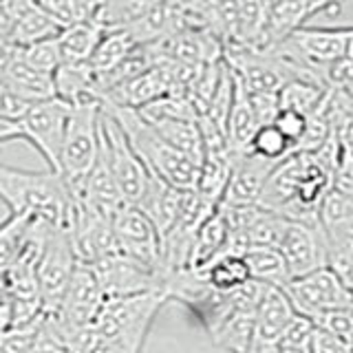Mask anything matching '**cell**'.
<instances>
[{
	"instance_id": "484cf974",
	"label": "cell",
	"mask_w": 353,
	"mask_h": 353,
	"mask_svg": "<svg viewBox=\"0 0 353 353\" xmlns=\"http://www.w3.org/2000/svg\"><path fill=\"white\" fill-rule=\"evenodd\" d=\"M60 36V29L53 25V20L44 14L40 3H25L18 16V22L9 36V44L16 49H25L29 44H36L42 40H49Z\"/></svg>"
},
{
	"instance_id": "d590c367",
	"label": "cell",
	"mask_w": 353,
	"mask_h": 353,
	"mask_svg": "<svg viewBox=\"0 0 353 353\" xmlns=\"http://www.w3.org/2000/svg\"><path fill=\"white\" fill-rule=\"evenodd\" d=\"M250 152L270 161H283L287 154L292 152V146H290V141L276 130V126L270 124V126H261L256 130V135L252 139Z\"/></svg>"
},
{
	"instance_id": "8fae6325",
	"label": "cell",
	"mask_w": 353,
	"mask_h": 353,
	"mask_svg": "<svg viewBox=\"0 0 353 353\" xmlns=\"http://www.w3.org/2000/svg\"><path fill=\"white\" fill-rule=\"evenodd\" d=\"M283 292L292 303L294 312L305 318L353 307V294L327 268L303 276V279H294Z\"/></svg>"
},
{
	"instance_id": "3957f363",
	"label": "cell",
	"mask_w": 353,
	"mask_h": 353,
	"mask_svg": "<svg viewBox=\"0 0 353 353\" xmlns=\"http://www.w3.org/2000/svg\"><path fill=\"white\" fill-rule=\"evenodd\" d=\"M102 108L117 121L119 128L124 130L130 148L135 150L139 161L143 163V168L148 170V174L157 176V179L176 188V190H183V192L196 190L201 161L194 157H188V154L168 146V143L157 135V130L141 119L137 110L110 108L104 104Z\"/></svg>"
},
{
	"instance_id": "5bb4252c",
	"label": "cell",
	"mask_w": 353,
	"mask_h": 353,
	"mask_svg": "<svg viewBox=\"0 0 353 353\" xmlns=\"http://www.w3.org/2000/svg\"><path fill=\"white\" fill-rule=\"evenodd\" d=\"M294 307L283 290L265 287L254 316L252 340L245 353H281V336L287 323L294 318Z\"/></svg>"
},
{
	"instance_id": "9c48e42d",
	"label": "cell",
	"mask_w": 353,
	"mask_h": 353,
	"mask_svg": "<svg viewBox=\"0 0 353 353\" xmlns=\"http://www.w3.org/2000/svg\"><path fill=\"white\" fill-rule=\"evenodd\" d=\"M69 110L60 99H44L29 108V113L18 121L22 130V139H27L36 148L42 159L47 161L49 170L60 174V154L66 132V121H69Z\"/></svg>"
},
{
	"instance_id": "f35d334b",
	"label": "cell",
	"mask_w": 353,
	"mask_h": 353,
	"mask_svg": "<svg viewBox=\"0 0 353 353\" xmlns=\"http://www.w3.org/2000/svg\"><path fill=\"white\" fill-rule=\"evenodd\" d=\"M44 320V318H42ZM42 320L29 327H14L0 336V353H27L42 327Z\"/></svg>"
},
{
	"instance_id": "44dd1931",
	"label": "cell",
	"mask_w": 353,
	"mask_h": 353,
	"mask_svg": "<svg viewBox=\"0 0 353 353\" xmlns=\"http://www.w3.org/2000/svg\"><path fill=\"white\" fill-rule=\"evenodd\" d=\"M0 84L9 88L11 93L20 95L22 99H27L31 104L44 102V99L55 97L53 93V75L40 73L36 69H31L27 62H22V58L16 51L14 62L9 64V69L5 75L0 77Z\"/></svg>"
},
{
	"instance_id": "f1b7e54d",
	"label": "cell",
	"mask_w": 353,
	"mask_h": 353,
	"mask_svg": "<svg viewBox=\"0 0 353 353\" xmlns=\"http://www.w3.org/2000/svg\"><path fill=\"white\" fill-rule=\"evenodd\" d=\"M199 274H201L205 283L219 294H232L252 281L243 256H221Z\"/></svg>"
},
{
	"instance_id": "60d3db41",
	"label": "cell",
	"mask_w": 353,
	"mask_h": 353,
	"mask_svg": "<svg viewBox=\"0 0 353 353\" xmlns=\"http://www.w3.org/2000/svg\"><path fill=\"white\" fill-rule=\"evenodd\" d=\"M274 126L294 148L305 132V117L298 113H292V110H279V115L274 119Z\"/></svg>"
},
{
	"instance_id": "5b68a950",
	"label": "cell",
	"mask_w": 353,
	"mask_h": 353,
	"mask_svg": "<svg viewBox=\"0 0 353 353\" xmlns=\"http://www.w3.org/2000/svg\"><path fill=\"white\" fill-rule=\"evenodd\" d=\"M99 124H102V102L71 106L60 154V176L71 196L82 190L86 176L91 174L97 161Z\"/></svg>"
},
{
	"instance_id": "7bdbcfd3",
	"label": "cell",
	"mask_w": 353,
	"mask_h": 353,
	"mask_svg": "<svg viewBox=\"0 0 353 353\" xmlns=\"http://www.w3.org/2000/svg\"><path fill=\"white\" fill-rule=\"evenodd\" d=\"M14 323V301H11V292L5 276H0V336L7 334Z\"/></svg>"
},
{
	"instance_id": "7402d4cb",
	"label": "cell",
	"mask_w": 353,
	"mask_h": 353,
	"mask_svg": "<svg viewBox=\"0 0 353 353\" xmlns=\"http://www.w3.org/2000/svg\"><path fill=\"white\" fill-rule=\"evenodd\" d=\"M225 243H228V225L219 210H214L196 232L190 261H188V270L203 272L208 265H212L216 259L223 256Z\"/></svg>"
},
{
	"instance_id": "4dcf8cb0",
	"label": "cell",
	"mask_w": 353,
	"mask_h": 353,
	"mask_svg": "<svg viewBox=\"0 0 353 353\" xmlns=\"http://www.w3.org/2000/svg\"><path fill=\"white\" fill-rule=\"evenodd\" d=\"M31 221L33 219L16 214H7L5 221H0V276H5L20 256Z\"/></svg>"
},
{
	"instance_id": "f6af8a7d",
	"label": "cell",
	"mask_w": 353,
	"mask_h": 353,
	"mask_svg": "<svg viewBox=\"0 0 353 353\" xmlns=\"http://www.w3.org/2000/svg\"><path fill=\"white\" fill-rule=\"evenodd\" d=\"M22 139V130L16 121H7L0 117V146H5L9 141H20Z\"/></svg>"
},
{
	"instance_id": "603a6c76",
	"label": "cell",
	"mask_w": 353,
	"mask_h": 353,
	"mask_svg": "<svg viewBox=\"0 0 353 353\" xmlns=\"http://www.w3.org/2000/svg\"><path fill=\"white\" fill-rule=\"evenodd\" d=\"M146 124H150L154 130H157V135L174 150L188 154V157H194L199 161L203 159V139H201V130H199L196 119L163 117V119L146 121Z\"/></svg>"
},
{
	"instance_id": "4fadbf2b",
	"label": "cell",
	"mask_w": 353,
	"mask_h": 353,
	"mask_svg": "<svg viewBox=\"0 0 353 353\" xmlns=\"http://www.w3.org/2000/svg\"><path fill=\"white\" fill-rule=\"evenodd\" d=\"M102 287L104 298H124L148 292H161V279L124 254H113L91 268Z\"/></svg>"
},
{
	"instance_id": "836d02e7",
	"label": "cell",
	"mask_w": 353,
	"mask_h": 353,
	"mask_svg": "<svg viewBox=\"0 0 353 353\" xmlns=\"http://www.w3.org/2000/svg\"><path fill=\"white\" fill-rule=\"evenodd\" d=\"M40 7L53 20V25L64 31L93 20L97 3H86V0H47V3H40Z\"/></svg>"
},
{
	"instance_id": "e575fe53",
	"label": "cell",
	"mask_w": 353,
	"mask_h": 353,
	"mask_svg": "<svg viewBox=\"0 0 353 353\" xmlns=\"http://www.w3.org/2000/svg\"><path fill=\"white\" fill-rule=\"evenodd\" d=\"M18 55L22 58V62H27L31 66V69H36L40 73H47V75H53L62 66V53H60L58 36L36 42V44H29V47H25V49H18Z\"/></svg>"
},
{
	"instance_id": "7dc6e473",
	"label": "cell",
	"mask_w": 353,
	"mask_h": 353,
	"mask_svg": "<svg viewBox=\"0 0 353 353\" xmlns=\"http://www.w3.org/2000/svg\"><path fill=\"white\" fill-rule=\"evenodd\" d=\"M345 58L353 62V27H349V36H347V44H345Z\"/></svg>"
},
{
	"instance_id": "ac0fdd59",
	"label": "cell",
	"mask_w": 353,
	"mask_h": 353,
	"mask_svg": "<svg viewBox=\"0 0 353 353\" xmlns=\"http://www.w3.org/2000/svg\"><path fill=\"white\" fill-rule=\"evenodd\" d=\"M183 199H185L183 190H176V188L150 174L146 192H143L139 205L135 208H139L141 212L150 219V223L154 225V230H157V234L161 239L165 232L172 228L176 216H179Z\"/></svg>"
},
{
	"instance_id": "30bf717a",
	"label": "cell",
	"mask_w": 353,
	"mask_h": 353,
	"mask_svg": "<svg viewBox=\"0 0 353 353\" xmlns=\"http://www.w3.org/2000/svg\"><path fill=\"white\" fill-rule=\"evenodd\" d=\"M117 252L132 259L143 268L152 270L159 276L161 265V239L150 219L135 205H124L110 219Z\"/></svg>"
},
{
	"instance_id": "b9f144b4",
	"label": "cell",
	"mask_w": 353,
	"mask_h": 353,
	"mask_svg": "<svg viewBox=\"0 0 353 353\" xmlns=\"http://www.w3.org/2000/svg\"><path fill=\"white\" fill-rule=\"evenodd\" d=\"M309 353H351L349 345L338 336H331L327 331L318 329L312 336V345H309Z\"/></svg>"
},
{
	"instance_id": "cb8c5ba5",
	"label": "cell",
	"mask_w": 353,
	"mask_h": 353,
	"mask_svg": "<svg viewBox=\"0 0 353 353\" xmlns=\"http://www.w3.org/2000/svg\"><path fill=\"white\" fill-rule=\"evenodd\" d=\"M243 261H245L250 279L254 283L276 287V290H285L292 283L290 270L276 248H250L243 254Z\"/></svg>"
},
{
	"instance_id": "83f0119b",
	"label": "cell",
	"mask_w": 353,
	"mask_h": 353,
	"mask_svg": "<svg viewBox=\"0 0 353 353\" xmlns=\"http://www.w3.org/2000/svg\"><path fill=\"white\" fill-rule=\"evenodd\" d=\"M135 49H137V42L132 40L128 29H104L102 40H99L88 64H91V69L95 73H106Z\"/></svg>"
},
{
	"instance_id": "ee69618b",
	"label": "cell",
	"mask_w": 353,
	"mask_h": 353,
	"mask_svg": "<svg viewBox=\"0 0 353 353\" xmlns=\"http://www.w3.org/2000/svg\"><path fill=\"white\" fill-rule=\"evenodd\" d=\"M27 353H69V351L55 340V336L47 329V325H44V320H42V327H40L38 336H36V340H33V345L29 347Z\"/></svg>"
},
{
	"instance_id": "d6a6232c",
	"label": "cell",
	"mask_w": 353,
	"mask_h": 353,
	"mask_svg": "<svg viewBox=\"0 0 353 353\" xmlns=\"http://www.w3.org/2000/svg\"><path fill=\"white\" fill-rule=\"evenodd\" d=\"M318 223L325 232L353 230V199L331 188L318 208Z\"/></svg>"
},
{
	"instance_id": "8d00e7d4",
	"label": "cell",
	"mask_w": 353,
	"mask_h": 353,
	"mask_svg": "<svg viewBox=\"0 0 353 353\" xmlns=\"http://www.w3.org/2000/svg\"><path fill=\"white\" fill-rule=\"evenodd\" d=\"M316 331V325L309 318L294 314V318L287 323L281 336V351L290 353H309V345H312V336Z\"/></svg>"
},
{
	"instance_id": "e0dca14e",
	"label": "cell",
	"mask_w": 353,
	"mask_h": 353,
	"mask_svg": "<svg viewBox=\"0 0 353 353\" xmlns=\"http://www.w3.org/2000/svg\"><path fill=\"white\" fill-rule=\"evenodd\" d=\"M172 91V75H170V64L161 62L152 69L143 71L141 75L132 77L130 82L117 86L115 91H110L102 104L110 108H130L139 110L148 106L157 99L170 95Z\"/></svg>"
},
{
	"instance_id": "4316f807",
	"label": "cell",
	"mask_w": 353,
	"mask_h": 353,
	"mask_svg": "<svg viewBox=\"0 0 353 353\" xmlns=\"http://www.w3.org/2000/svg\"><path fill=\"white\" fill-rule=\"evenodd\" d=\"M331 95V88L312 82V80H294L285 84L279 93L281 110H292V113L303 115L305 119L320 110Z\"/></svg>"
},
{
	"instance_id": "9a60e30c",
	"label": "cell",
	"mask_w": 353,
	"mask_h": 353,
	"mask_svg": "<svg viewBox=\"0 0 353 353\" xmlns=\"http://www.w3.org/2000/svg\"><path fill=\"white\" fill-rule=\"evenodd\" d=\"M336 3H314V0H296V3H268V20L256 51H270L294 31L307 27V20L320 14H340Z\"/></svg>"
},
{
	"instance_id": "ffe728a7",
	"label": "cell",
	"mask_w": 353,
	"mask_h": 353,
	"mask_svg": "<svg viewBox=\"0 0 353 353\" xmlns=\"http://www.w3.org/2000/svg\"><path fill=\"white\" fill-rule=\"evenodd\" d=\"M53 93L66 106L99 102L91 64H62L53 73Z\"/></svg>"
},
{
	"instance_id": "7c38bea8",
	"label": "cell",
	"mask_w": 353,
	"mask_h": 353,
	"mask_svg": "<svg viewBox=\"0 0 353 353\" xmlns=\"http://www.w3.org/2000/svg\"><path fill=\"white\" fill-rule=\"evenodd\" d=\"M276 250L281 252L292 281L327 268V236L320 223L287 221Z\"/></svg>"
},
{
	"instance_id": "1f68e13d",
	"label": "cell",
	"mask_w": 353,
	"mask_h": 353,
	"mask_svg": "<svg viewBox=\"0 0 353 353\" xmlns=\"http://www.w3.org/2000/svg\"><path fill=\"white\" fill-rule=\"evenodd\" d=\"M152 3L139 0H117V3H97L93 22L102 29H128L146 14Z\"/></svg>"
},
{
	"instance_id": "bcb514c9",
	"label": "cell",
	"mask_w": 353,
	"mask_h": 353,
	"mask_svg": "<svg viewBox=\"0 0 353 353\" xmlns=\"http://www.w3.org/2000/svg\"><path fill=\"white\" fill-rule=\"evenodd\" d=\"M16 51H18V49L14 47V44H9L7 40L0 38V77L5 75V71L9 69V64L14 62Z\"/></svg>"
},
{
	"instance_id": "7a4b0ae2",
	"label": "cell",
	"mask_w": 353,
	"mask_h": 353,
	"mask_svg": "<svg viewBox=\"0 0 353 353\" xmlns=\"http://www.w3.org/2000/svg\"><path fill=\"white\" fill-rule=\"evenodd\" d=\"M0 201L16 216L40 219L58 228H66L69 221V188L53 170H22L0 163Z\"/></svg>"
},
{
	"instance_id": "8992f818",
	"label": "cell",
	"mask_w": 353,
	"mask_h": 353,
	"mask_svg": "<svg viewBox=\"0 0 353 353\" xmlns=\"http://www.w3.org/2000/svg\"><path fill=\"white\" fill-rule=\"evenodd\" d=\"M99 146L108 163V170L119 188L121 196L128 205H139L143 192L148 188V170L130 148V143L119 128L117 121L102 108V124H99Z\"/></svg>"
},
{
	"instance_id": "74e56055",
	"label": "cell",
	"mask_w": 353,
	"mask_h": 353,
	"mask_svg": "<svg viewBox=\"0 0 353 353\" xmlns=\"http://www.w3.org/2000/svg\"><path fill=\"white\" fill-rule=\"evenodd\" d=\"M312 323L327 331L331 336H338L342 340H351L353 338V307L351 309H336V312H327V314H320L309 318Z\"/></svg>"
},
{
	"instance_id": "d4e9b609",
	"label": "cell",
	"mask_w": 353,
	"mask_h": 353,
	"mask_svg": "<svg viewBox=\"0 0 353 353\" xmlns=\"http://www.w3.org/2000/svg\"><path fill=\"white\" fill-rule=\"evenodd\" d=\"M104 29L95 25L93 20L75 25L71 29L60 31L58 44L62 53V64H88L102 40Z\"/></svg>"
},
{
	"instance_id": "c3c4849f",
	"label": "cell",
	"mask_w": 353,
	"mask_h": 353,
	"mask_svg": "<svg viewBox=\"0 0 353 353\" xmlns=\"http://www.w3.org/2000/svg\"><path fill=\"white\" fill-rule=\"evenodd\" d=\"M281 353H290V351H281Z\"/></svg>"
},
{
	"instance_id": "ab89813d",
	"label": "cell",
	"mask_w": 353,
	"mask_h": 353,
	"mask_svg": "<svg viewBox=\"0 0 353 353\" xmlns=\"http://www.w3.org/2000/svg\"><path fill=\"white\" fill-rule=\"evenodd\" d=\"M248 99H250L252 113H254V117H256L259 126L274 124V119H276V115H279V110H281L279 95H276V93H248Z\"/></svg>"
},
{
	"instance_id": "277c9868",
	"label": "cell",
	"mask_w": 353,
	"mask_h": 353,
	"mask_svg": "<svg viewBox=\"0 0 353 353\" xmlns=\"http://www.w3.org/2000/svg\"><path fill=\"white\" fill-rule=\"evenodd\" d=\"M168 303L163 292L106 298L93 320V329L115 353H141L159 309Z\"/></svg>"
},
{
	"instance_id": "ba28073f",
	"label": "cell",
	"mask_w": 353,
	"mask_h": 353,
	"mask_svg": "<svg viewBox=\"0 0 353 353\" xmlns=\"http://www.w3.org/2000/svg\"><path fill=\"white\" fill-rule=\"evenodd\" d=\"M75 252L66 228H53L44 243L42 256L38 263V290L42 301V316L53 318L69 290L71 276L75 272Z\"/></svg>"
},
{
	"instance_id": "6da1fadb",
	"label": "cell",
	"mask_w": 353,
	"mask_h": 353,
	"mask_svg": "<svg viewBox=\"0 0 353 353\" xmlns=\"http://www.w3.org/2000/svg\"><path fill=\"white\" fill-rule=\"evenodd\" d=\"M340 152L336 135L316 152H290L272 170L259 208L296 223H318V208L331 190Z\"/></svg>"
},
{
	"instance_id": "d6986e66",
	"label": "cell",
	"mask_w": 353,
	"mask_h": 353,
	"mask_svg": "<svg viewBox=\"0 0 353 353\" xmlns=\"http://www.w3.org/2000/svg\"><path fill=\"white\" fill-rule=\"evenodd\" d=\"M259 128L261 126L252 113L245 88H243L241 82L234 77V99H232V108H230L228 124H225V139H228V148H230L232 159L250 152L252 139L256 135Z\"/></svg>"
},
{
	"instance_id": "f546056e",
	"label": "cell",
	"mask_w": 353,
	"mask_h": 353,
	"mask_svg": "<svg viewBox=\"0 0 353 353\" xmlns=\"http://www.w3.org/2000/svg\"><path fill=\"white\" fill-rule=\"evenodd\" d=\"M327 270L353 294V230L325 232Z\"/></svg>"
},
{
	"instance_id": "52a82bcc",
	"label": "cell",
	"mask_w": 353,
	"mask_h": 353,
	"mask_svg": "<svg viewBox=\"0 0 353 353\" xmlns=\"http://www.w3.org/2000/svg\"><path fill=\"white\" fill-rule=\"evenodd\" d=\"M104 301L106 298L102 294V287L97 283L95 272L88 265L77 263L58 314L53 318H44V325H47L55 340L62 345L64 336L93 325V320Z\"/></svg>"
},
{
	"instance_id": "2e32d148",
	"label": "cell",
	"mask_w": 353,
	"mask_h": 353,
	"mask_svg": "<svg viewBox=\"0 0 353 353\" xmlns=\"http://www.w3.org/2000/svg\"><path fill=\"white\" fill-rule=\"evenodd\" d=\"M281 161L263 159L259 154L248 152L232 161L230 181L219 205H259L272 170Z\"/></svg>"
}]
</instances>
